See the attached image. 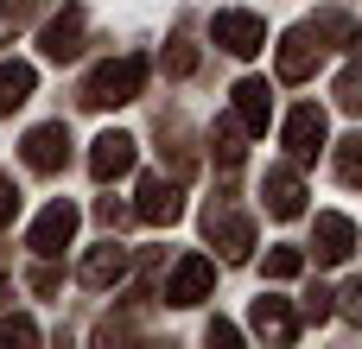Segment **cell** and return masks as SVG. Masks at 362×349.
I'll use <instances>...</instances> for the list:
<instances>
[{
  "label": "cell",
  "mask_w": 362,
  "mask_h": 349,
  "mask_svg": "<svg viewBox=\"0 0 362 349\" xmlns=\"http://www.w3.org/2000/svg\"><path fill=\"white\" fill-rule=\"evenodd\" d=\"M146 89V57H115V64H102L89 83H83V102L89 108H121V102H134Z\"/></svg>",
  "instance_id": "obj_1"
},
{
  "label": "cell",
  "mask_w": 362,
  "mask_h": 349,
  "mask_svg": "<svg viewBox=\"0 0 362 349\" xmlns=\"http://www.w3.org/2000/svg\"><path fill=\"white\" fill-rule=\"evenodd\" d=\"M325 140H331V121H325V108H318V102H305V108H293V114H286V153H293L299 165H312V159L325 153Z\"/></svg>",
  "instance_id": "obj_2"
},
{
  "label": "cell",
  "mask_w": 362,
  "mask_h": 349,
  "mask_svg": "<svg viewBox=\"0 0 362 349\" xmlns=\"http://www.w3.org/2000/svg\"><path fill=\"white\" fill-rule=\"evenodd\" d=\"M70 235H76V203H70V197H57V203H45V216L32 223L25 248L51 261V254H64V248H70Z\"/></svg>",
  "instance_id": "obj_3"
},
{
  "label": "cell",
  "mask_w": 362,
  "mask_h": 349,
  "mask_svg": "<svg viewBox=\"0 0 362 349\" xmlns=\"http://www.w3.org/2000/svg\"><path fill=\"white\" fill-rule=\"evenodd\" d=\"M83 6H64V13H51L45 19V32H38V51L51 57V64H70L76 51H83Z\"/></svg>",
  "instance_id": "obj_4"
},
{
  "label": "cell",
  "mask_w": 362,
  "mask_h": 349,
  "mask_svg": "<svg viewBox=\"0 0 362 349\" xmlns=\"http://www.w3.org/2000/svg\"><path fill=\"white\" fill-rule=\"evenodd\" d=\"M210 38H216L229 57H255V51L267 45V25H261L255 13H216V19H210Z\"/></svg>",
  "instance_id": "obj_5"
},
{
  "label": "cell",
  "mask_w": 362,
  "mask_h": 349,
  "mask_svg": "<svg viewBox=\"0 0 362 349\" xmlns=\"http://www.w3.org/2000/svg\"><path fill=\"white\" fill-rule=\"evenodd\" d=\"M318 57H325V38H318L312 25H293V32L280 38V83H305V76L318 70Z\"/></svg>",
  "instance_id": "obj_6"
},
{
  "label": "cell",
  "mask_w": 362,
  "mask_h": 349,
  "mask_svg": "<svg viewBox=\"0 0 362 349\" xmlns=\"http://www.w3.org/2000/svg\"><path fill=\"white\" fill-rule=\"evenodd\" d=\"M210 286H216V267L204 254H185L165 280V305H197V299H210Z\"/></svg>",
  "instance_id": "obj_7"
},
{
  "label": "cell",
  "mask_w": 362,
  "mask_h": 349,
  "mask_svg": "<svg viewBox=\"0 0 362 349\" xmlns=\"http://www.w3.org/2000/svg\"><path fill=\"white\" fill-rule=\"evenodd\" d=\"M64 159H70V127L64 121H45V127L25 134V165L32 172H64Z\"/></svg>",
  "instance_id": "obj_8"
},
{
  "label": "cell",
  "mask_w": 362,
  "mask_h": 349,
  "mask_svg": "<svg viewBox=\"0 0 362 349\" xmlns=\"http://www.w3.org/2000/svg\"><path fill=\"white\" fill-rule=\"evenodd\" d=\"M134 172V134H102L95 146H89V178L95 184H115V178H127Z\"/></svg>",
  "instance_id": "obj_9"
},
{
  "label": "cell",
  "mask_w": 362,
  "mask_h": 349,
  "mask_svg": "<svg viewBox=\"0 0 362 349\" xmlns=\"http://www.w3.org/2000/svg\"><path fill=\"white\" fill-rule=\"evenodd\" d=\"M140 223H178L185 216V191L178 178H140V203H134Z\"/></svg>",
  "instance_id": "obj_10"
},
{
  "label": "cell",
  "mask_w": 362,
  "mask_h": 349,
  "mask_svg": "<svg viewBox=\"0 0 362 349\" xmlns=\"http://www.w3.org/2000/svg\"><path fill=\"white\" fill-rule=\"evenodd\" d=\"M312 254H318L325 267L350 261V254H356V223L337 216V210H325V216H318V235H312Z\"/></svg>",
  "instance_id": "obj_11"
},
{
  "label": "cell",
  "mask_w": 362,
  "mask_h": 349,
  "mask_svg": "<svg viewBox=\"0 0 362 349\" xmlns=\"http://www.w3.org/2000/svg\"><path fill=\"white\" fill-rule=\"evenodd\" d=\"M204 229H210V242L223 248V261H248V248H255V223H248V216L210 210V216H204Z\"/></svg>",
  "instance_id": "obj_12"
},
{
  "label": "cell",
  "mask_w": 362,
  "mask_h": 349,
  "mask_svg": "<svg viewBox=\"0 0 362 349\" xmlns=\"http://www.w3.org/2000/svg\"><path fill=\"white\" fill-rule=\"evenodd\" d=\"M76 273H83V286L108 292V286H121V280H127V248H121V242H102V248H89V254H83V267H76Z\"/></svg>",
  "instance_id": "obj_13"
},
{
  "label": "cell",
  "mask_w": 362,
  "mask_h": 349,
  "mask_svg": "<svg viewBox=\"0 0 362 349\" xmlns=\"http://www.w3.org/2000/svg\"><path fill=\"white\" fill-rule=\"evenodd\" d=\"M267 216H280V223H293V216H305V184H299V172H286V165H274L267 172Z\"/></svg>",
  "instance_id": "obj_14"
},
{
  "label": "cell",
  "mask_w": 362,
  "mask_h": 349,
  "mask_svg": "<svg viewBox=\"0 0 362 349\" xmlns=\"http://www.w3.org/2000/svg\"><path fill=\"white\" fill-rule=\"evenodd\" d=\"M267 114H274L267 83H261V76H242V83H235V121H242V134H267Z\"/></svg>",
  "instance_id": "obj_15"
},
{
  "label": "cell",
  "mask_w": 362,
  "mask_h": 349,
  "mask_svg": "<svg viewBox=\"0 0 362 349\" xmlns=\"http://www.w3.org/2000/svg\"><path fill=\"white\" fill-rule=\"evenodd\" d=\"M32 89H38V70H32V64H19V57H6V64H0V121H6L13 108H25V102H32Z\"/></svg>",
  "instance_id": "obj_16"
},
{
  "label": "cell",
  "mask_w": 362,
  "mask_h": 349,
  "mask_svg": "<svg viewBox=\"0 0 362 349\" xmlns=\"http://www.w3.org/2000/svg\"><path fill=\"white\" fill-rule=\"evenodd\" d=\"M255 331L274 337V343H293V337H299V318H293L286 299H255Z\"/></svg>",
  "instance_id": "obj_17"
},
{
  "label": "cell",
  "mask_w": 362,
  "mask_h": 349,
  "mask_svg": "<svg viewBox=\"0 0 362 349\" xmlns=\"http://www.w3.org/2000/svg\"><path fill=\"white\" fill-rule=\"evenodd\" d=\"M210 146H216V159H223V165L235 172V165H242V121H235V114H229V121H216Z\"/></svg>",
  "instance_id": "obj_18"
},
{
  "label": "cell",
  "mask_w": 362,
  "mask_h": 349,
  "mask_svg": "<svg viewBox=\"0 0 362 349\" xmlns=\"http://www.w3.org/2000/svg\"><path fill=\"white\" fill-rule=\"evenodd\" d=\"M337 108L344 114H362V57H350L344 76H337Z\"/></svg>",
  "instance_id": "obj_19"
},
{
  "label": "cell",
  "mask_w": 362,
  "mask_h": 349,
  "mask_svg": "<svg viewBox=\"0 0 362 349\" xmlns=\"http://www.w3.org/2000/svg\"><path fill=\"white\" fill-rule=\"evenodd\" d=\"M337 178H344V184H362V134H350V140L337 146Z\"/></svg>",
  "instance_id": "obj_20"
},
{
  "label": "cell",
  "mask_w": 362,
  "mask_h": 349,
  "mask_svg": "<svg viewBox=\"0 0 362 349\" xmlns=\"http://www.w3.org/2000/svg\"><path fill=\"white\" fill-rule=\"evenodd\" d=\"M165 70H172V76H191V70H197V45H191L185 32L165 45Z\"/></svg>",
  "instance_id": "obj_21"
},
{
  "label": "cell",
  "mask_w": 362,
  "mask_h": 349,
  "mask_svg": "<svg viewBox=\"0 0 362 349\" xmlns=\"http://www.w3.org/2000/svg\"><path fill=\"white\" fill-rule=\"evenodd\" d=\"M299 267H305L299 248H274V254H267V280H299Z\"/></svg>",
  "instance_id": "obj_22"
},
{
  "label": "cell",
  "mask_w": 362,
  "mask_h": 349,
  "mask_svg": "<svg viewBox=\"0 0 362 349\" xmlns=\"http://www.w3.org/2000/svg\"><path fill=\"white\" fill-rule=\"evenodd\" d=\"M312 32H318V38H344V45L356 38V25H350V13H325V19H312Z\"/></svg>",
  "instance_id": "obj_23"
},
{
  "label": "cell",
  "mask_w": 362,
  "mask_h": 349,
  "mask_svg": "<svg viewBox=\"0 0 362 349\" xmlns=\"http://www.w3.org/2000/svg\"><path fill=\"white\" fill-rule=\"evenodd\" d=\"M0 343H38V324L32 318H6L0 324Z\"/></svg>",
  "instance_id": "obj_24"
},
{
  "label": "cell",
  "mask_w": 362,
  "mask_h": 349,
  "mask_svg": "<svg viewBox=\"0 0 362 349\" xmlns=\"http://www.w3.org/2000/svg\"><path fill=\"white\" fill-rule=\"evenodd\" d=\"M331 312H344L350 324H362V280H350V286H344V299H337Z\"/></svg>",
  "instance_id": "obj_25"
},
{
  "label": "cell",
  "mask_w": 362,
  "mask_h": 349,
  "mask_svg": "<svg viewBox=\"0 0 362 349\" xmlns=\"http://www.w3.org/2000/svg\"><path fill=\"white\" fill-rule=\"evenodd\" d=\"M25 13H32V0H0V32H19Z\"/></svg>",
  "instance_id": "obj_26"
},
{
  "label": "cell",
  "mask_w": 362,
  "mask_h": 349,
  "mask_svg": "<svg viewBox=\"0 0 362 349\" xmlns=\"http://www.w3.org/2000/svg\"><path fill=\"white\" fill-rule=\"evenodd\" d=\"M13 216H19V191H13V178L0 172V229H6Z\"/></svg>",
  "instance_id": "obj_27"
},
{
  "label": "cell",
  "mask_w": 362,
  "mask_h": 349,
  "mask_svg": "<svg viewBox=\"0 0 362 349\" xmlns=\"http://www.w3.org/2000/svg\"><path fill=\"white\" fill-rule=\"evenodd\" d=\"M305 318H312V324H325V318H331V292H325V286H318V292H305Z\"/></svg>",
  "instance_id": "obj_28"
},
{
  "label": "cell",
  "mask_w": 362,
  "mask_h": 349,
  "mask_svg": "<svg viewBox=\"0 0 362 349\" xmlns=\"http://www.w3.org/2000/svg\"><path fill=\"white\" fill-rule=\"evenodd\" d=\"M95 216H102V223H108V229H115V223H127V210H121V203H115V197H102V203H95Z\"/></svg>",
  "instance_id": "obj_29"
},
{
  "label": "cell",
  "mask_w": 362,
  "mask_h": 349,
  "mask_svg": "<svg viewBox=\"0 0 362 349\" xmlns=\"http://www.w3.org/2000/svg\"><path fill=\"white\" fill-rule=\"evenodd\" d=\"M32 292H45V299H51V292H57V273H51V267H38V273H32Z\"/></svg>",
  "instance_id": "obj_30"
}]
</instances>
